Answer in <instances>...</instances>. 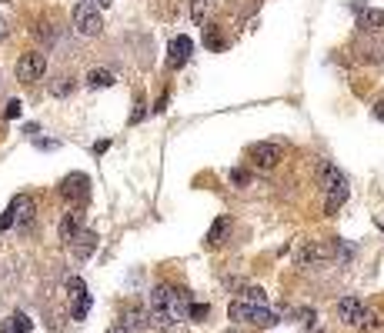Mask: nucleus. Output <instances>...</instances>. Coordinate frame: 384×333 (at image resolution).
Masks as SVG:
<instances>
[{"label":"nucleus","instance_id":"obj_27","mask_svg":"<svg viewBox=\"0 0 384 333\" xmlns=\"http://www.w3.org/2000/svg\"><path fill=\"white\" fill-rule=\"evenodd\" d=\"M144 117H147V107H144V100H137V103H134V114H131V123H141Z\"/></svg>","mask_w":384,"mask_h":333},{"label":"nucleus","instance_id":"obj_30","mask_svg":"<svg viewBox=\"0 0 384 333\" xmlns=\"http://www.w3.org/2000/svg\"><path fill=\"white\" fill-rule=\"evenodd\" d=\"M14 227V216H10V210H3L0 214V230H10Z\"/></svg>","mask_w":384,"mask_h":333},{"label":"nucleus","instance_id":"obj_31","mask_svg":"<svg viewBox=\"0 0 384 333\" xmlns=\"http://www.w3.org/2000/svg\"><path fill=\"white\" fill-rule=\"evenodd\" d=\"M107 147H111V140H100V144H94V153H97V157H100V153H104V150H107Z\"/></svg>","mask_w":384,"mask_h":333},{"label":"nucleus","instance_id":"obj_26","mask_svg":"<svg viewBox=\"0 0 384 333\" xmlns=\"http://www.w3.org/2000/svg\"><path fill=\"white\" fill-rule=\"evenodd\" d=\"M204 10H207V0H191V17H194V24L204 20Z\"/></svg>","mask_w":384,"mask_h":333},{"label":"nucleus","instance_id":"obj_35","mask_svg":"<svg viewBox=\"0 0 384 333\" xmlns=\"http://www.w3.org/2000/svg\"><path fill=\"white\" fill-rule=\"evenodd\" d=\"M107 333H127V330H124V327H111V330H107Z\"/></svg>","mask_w":384,"mask_h":333},{"label":"nucleus","instance_id":"obj_16","mask_svg":"<svg viewBox=\"0 0 384 333\" xmlns=\"http://www.w3.org/2000/svg\"><path fill=\"white\" fill-rule=\"evenodd\" d=\"M384 27V10H374V7H371V10H361V14H358V31L361 33H374V31H381Z\"/></svg>","mask_w":384,"mask_h":333},{"label":"nucleus","instance_id":"obj_10","mask_svg":"<svg viewBox=\"0 0 384 333\" xmlns=\"http://www.w3.org/2000/svg\"><path fill=\"white\" fill-rule=\"evenodd\" d=\"M191 50H194V44H191V37H174L170 40V47H167V67L170 70H181L184 64H187V57H191Z\"/></svg>","mask_w":384,"mask_h":333},{"label":"nucleus","instance_id":"obj_19","mask_svg":"<svg viewBox=\"0 0 384 333\" xmlns=\"http://www.w3.org/2000/svg\"><path fill=\"white\" fill-rule=\"evenodd\" d=\"M31 327H33V320L27 314H10L7 320H3V327H0V333H31Z\"/></svg>","mask_w":384,"mask_h":333},{"label":"nucleus","instance_id":"obj_18","mask_svg":"<svg viewBox=\"0 0 384 333\" xmlns=\"http://www.w3.org/2000/svg\"><path fill=\"white\" fill-rule=\"evenodd\" d=\"M114 70H107V67H94L90 74H87V87L90 90H104V87H114Z\"/></svg>","mask_w":384,"mask_h":333},{"label":"nucleus","instance_id":"obj_23","mask_svg":"<svg viewBox=\"0 0 384 333\" xmlns=\"http://www.w3.org/2000/svg\"><path fill=\"white\" fill-rule=\"evenodd\" d=\"M211 316V303H191L187 307V320H194V323H204Z\"/></svg>","mask_w":384,"mask_h":333},{"label":"nucleus","instance_id":"obj_25","mask_svg":"<svg viewBox=\"0 0 384 333\" xmlns=\"http://www.w3.org/2000/svg\"><path fill=\"white\" fill-rule=\"evenodd\" d=\"M227 177H231V183H237V187H248V183H250V173H248V170H241V166H234Z\"/></svg>","mask_w":384,"mask_h":333},{"label":"nucleus","instance_id":"obj_29","mask_svg":"<svg viewBox=\"0 0 384 333\" xmlns=\"http://www.w3.org/2000/svg\"><path fill=\"white\" fill-rule=\"evenodd\" d=\"M33 147H37V150H57L61 144H57V140H40V137H37V140H33Z\"/></svg>","mask_w":384,"mask_h":333},{"label":"nucleus","instance_id":"obj_14","mask_svg":"<svg viewBox=\"0 0 384 333\" xmlns=\"http://www.w3.org/2000/svg\"><path fill=\"white\" fill-rule=\"evenodd\" d=\"M358 327H361L365 333H384V307H378V303L365 307V310H361V320H358Z\"/></svg>","mask_w":384,"mask_h":333},{"label":"nucleus","instance_id":"obj_8","mask_svg":"<svg viewBox=\"0 0 384 333\" xmlns=\"http://www.w3.org/2000/svg\"><path fill=\"white\" fill-rule=\"evenodd\" d=\"M117 327H124L127 333L134 330H144L150 327V316H147V307H141V303H127L124 310H120V323Z\"/></svg>","mask_w":384,"mask_h":333},{"label":"nucleus","instance_id":"obj_32","mask_svg":"<svg viewBox=\"0 0 384 333\" xmlns=\"http://www.w3.org/2000/svg\"><path fill=\"white\" fill-rule=\"evenodd\" d=\"M374 117H378V120H384V100H378V103H374Z\"/></svg>","mask_w":384,"mask_h":333},{"label":"nucleus","instance_id":"obj_33","mask_svg":"<svg viewBox=\"0 0 384 333\" xmlns=\"http://www.w3.org/2000/svg\"><path fill=\"white\" fill-rule=\"evenodd\" d=\"M24 133H31V137H37V133H40V127H37V123H27V127H24Z\"/></svg>","mask_w":384,"mask_h":333},{"label":"nucleus","instance_id":"obj_11","mask_svg":"<svg viewBox=\"0 0 384 333\" xmlns=\"http://www.w3.org/2000/svg\"><path fill=\"white\" fill-rule=\"evenodd\" d=\"M361 310H365V303L354 297V293H348V297L337 300V320H341L344 327H358V320H361Z\"/></svg>","mask_w":384,"mask_h":333},{"label":"nucleus","instance_id":"obj_22","mask_svg":"<svg viewBox=\"0 0 384 333\" xmlns=\"http://www.w3.org/2000/svg\"><path fill=\"white\" fill-rule=\"evenodd\" d=\"M50 94H54V97H67V94H74V77H57V80L50 83Z\"/></svg>","mask_w":384,"mask_h":333},{"label":"nucleus","instance_id":"obj_7","mask_svg":"<svg viewBox=\"0 0 384 333\" xmlns=\"http://www.w3.org/2000/svg\"><path fill=\"white\" fill-rule=\"evenodd\" d=\"M328 257H331V250L324 247V244H314V240H311V244H304V247L298 250V260H294V264H298L301 270H314V266H321Z\"/></svg>","mask_w":384,"mask_h":333},{"label":"nucleus","instance_id":"obj_3","mask_svg":"<svg viewBox=\"0 0 384 333\" xmlns=\"http://www.w3.org/2000/svg\"><path fill=\"white\" fill-rule=\"evenodd\" d=\"M64 290H67V300H70V316H74V320H83V316L90 314V307H94V297L87 293V283H83L81 277H67Z\"/></svg>","mask_w":384,"mask_h":333},{"label":"nucleus","instance_id":"obj_20","mask_svg":"<svg viewBox=\"0 0 384 333\" xmlns=\"http://www.w3.org/2000/svg\"><path fill=\"white\" fill-rule=\"evenodd\" d=\"M348 200V187H337V190H328V200H324V214L334 216Z\"/></svg>","mask_w":384,"mask_h":333},{"label":"nucleus","instance_id":"obj_5","mask_svg":"<svg viewBox=\"0 0 384 333\" xmlns=\"http://www.w3.org/2000/svg\"><path fill=\"white\" fill-rule=\"evenodd\" d=\"M57 190H61V197L67 203H83V200L90 197V177L87 173H67Z\"/></svg>","mask_w":384,"mask_h":333},{"label":"nucleus","instance_id":"obj_24","mask_svg":"<svg viewBox=\"0 0 384 333\" xmlns=\"http://www.w3.org/2000/svg\"><path fill=\"white\" fill-rule=\"evenodd\" d=\"M334 257H337V264H351V257H354V247H351L348 240H334Z\"/></svg>","mask_w":384,"mask_h":333},{"label":"nucleus","instance_id":"obj_12","mask_svg":"<svg viewBox=\"0 0 384 333\" xmlns=\"http://www.w3.org/2000/svg\"><path fill=\"white\" fill-rule=\"evenodd\" d=\"M7 210H10V216H14L17 227H27V223L33 220V214H37V207H33V200L27 197V194H17V197L10 200V207H7Z\"/></svg>","mask_w":384,"mask_h":333},{"label":"nucleus","instance_id":"obj_6","mask_svg":"<svg viewBox=\"0 0 384 333\" xmlns=\"http://www.w3.org/2000/svg\"><path fill=\"white\" fill-rule=\"evenodd\" d=\"M248 157H250V164L254 166H261V170H274V166L281 164V157H284V150L281 144H254V147L248 150Z\"/></svg>","mask_w":384,"mask_h":333},{"label":"nucleus","instance_id":"obj_4","mask_svg":"<svg viewBox=\"0 0 384 333\" xmlns=\"http://www.w3.org/2000/svg\"><path fill=\"white\" fill-rule=\"evenodd\" d=\"M74 27H77V33H83V37H97V33L104 31V17H100V10L90 0H81V3L74 7Z\"/></svg>","mask_w":384,"mask_h":333},{"label":"nucleus","instance_id":"obj_38","mask_svg":"<svg viewBox=\"0 0 384 333\" xmlns=\"http://www.w3.org/2000/svg\"><path fill=\"white\" fill-rule=\"evenodd\" d=\"M3 3H7V0H3Z\"/></svg>","mask_w":384,"mask_h":333},{"label":"nucleus","instance_id":"obj_36","mask_svg":"<svg viewBox=\"0 0 384 333\" xmlns=\"http://www.w3.org/2000/svg\"><path fill=\"white\" fill-rule=\"evenodd\" d=\"M3 33H7V24H3V20H0V37H3Z\"/></svg>","mask_w":384,"mask_h":333},{"label":"nucleus","instance_id":"obj_1","mask_svg":"<svg viewBox=\"0 0 384 333\" xmlns=\"http://www.w3.org/2000/svg\"><path fill=\"white\" fill-rule=\"evenodd\" d=\"M227 316L237 320V323L261 327V330H267V327H274V323H278V316L271 314L267 307H250V303H244V300H231V303H227Z\"/></svg>","mask_w":384,"mask_h":333},{"label":"nucleus","instance_id":"obj_21","mask_svg":"<svg viewBox=\"0 0 384 333\" xmlns=\"http://www.w3.org/2000/svg\"><path fill=\"white\" fill-rule=\"evenodd\" d=\"M204 47H207V50H224L221 27H214V24H207V27H204Z\"/></svg>","mask_w":384,"mask_h":333},{"label":"nucleus","instance_id":"obj_37","mask_svg":"<svg viewBox=\"0 0 384 333\" xmlns=\"http://www.w3.org/2000/svg\"><path fill=\"white\" fill-rule=\"evenodd\" d=\"M227 333H241V330H227Z\"/></svg>","mask_w":384,"mask_h":333},{"label":"nucleus","instance_id":"obj_15","mask_svg":"<svg viewBox=\"0 0 384 333\" xmlns=\"http://www.w3.org/2000/svg\"><path fill=\"white\" fill-rule=\"evenodd\" d=\"M227 233H231V216H217L214 223H211V230H207V237H204V247L217 250L227 240Z\"/></svg>","mask_w":384,"mask_h":333},{"label":"nucleus","instance_id":"obj_13","mask_svg":"<svg viewBox=\"0 0 384 333\" xmlns=\"http://www.w3.org/2000/svg\"><path fill=\"white\" fill-rule=\"evenodd\" d=\"M81 230H83V210H77V207H74V210H67V214L61 216L57 233H61V240H64V244H70V240H74Z\"/></svg>","mask_w":384,"mask_h":333},{"label":"nucleus","instance_id":"obj_28","mask_svg":"<svg viewBox=\"0 0 384 333\" xmlns=\"http://www.w3.org/2000/svg\"><path fill=\"white\" fill-rule=\"evenodd\" d=\"M20 110H24V103H20V100H10L3 114H7V120H14V117H20Z\"/></svg>","mask_w":384,"mask_h":333},{"label":"nucleus","instance_id":"obj_17","mask_svg":"<svg viewBox=\"0 0 384 333\" xmlns=\"http://www.w3.org/2000/svg\"><path fill=\"white\" fill-rule=\"evenodd\" d=\"M321 187L324 190H337V187H348V177L337 170L334 164H321Z\"/></svg>","mask_w":384,"mask_h":333},{"label":"nucleus","instance_id":"obj_2","mask_svg":"<svg viewBox=\"0 0 384 333\" xmlns=\"http://www.w3.org/2000/svg\"><path fill=\"white\" fill-rule=\"evenodd\" d=\"M14 74H17V80H20V83L44 80V74H47V57H44L40 50H27V53H20Z\"/></svg>","mask_w":384,"mask_h":333},{"label":"nucleus","instance_id":"obj_9","mask_svg":"<svg viewBox=\"0 0 384 333\" xmlns=\"http://www.w3.org/2000/svg\"><path fill=\"white\" fill-rule=\"evenodd\" d=\"M97 240H100L97 233L83 227V230L77 233V237H74V240H70L67 247H70V253H74L77 260H90V257H94V250H97Z\"/></svg>","mask_w":384,"mask_h":333},{"label":"nucleus","instance_id":"obj_34","mask_svg":"<svg viewBox=\"0 0 384 333\" xmlns=\"http://www.w3.org/2000/svg\"><path fill=\"white\" fill-rule=\"evenodd\" d=\"M90 3H94V7H97V10H100V7H111L114 0H90Z\"/></svg>","mask_w":384,"mask_h":333}]
</instances>
